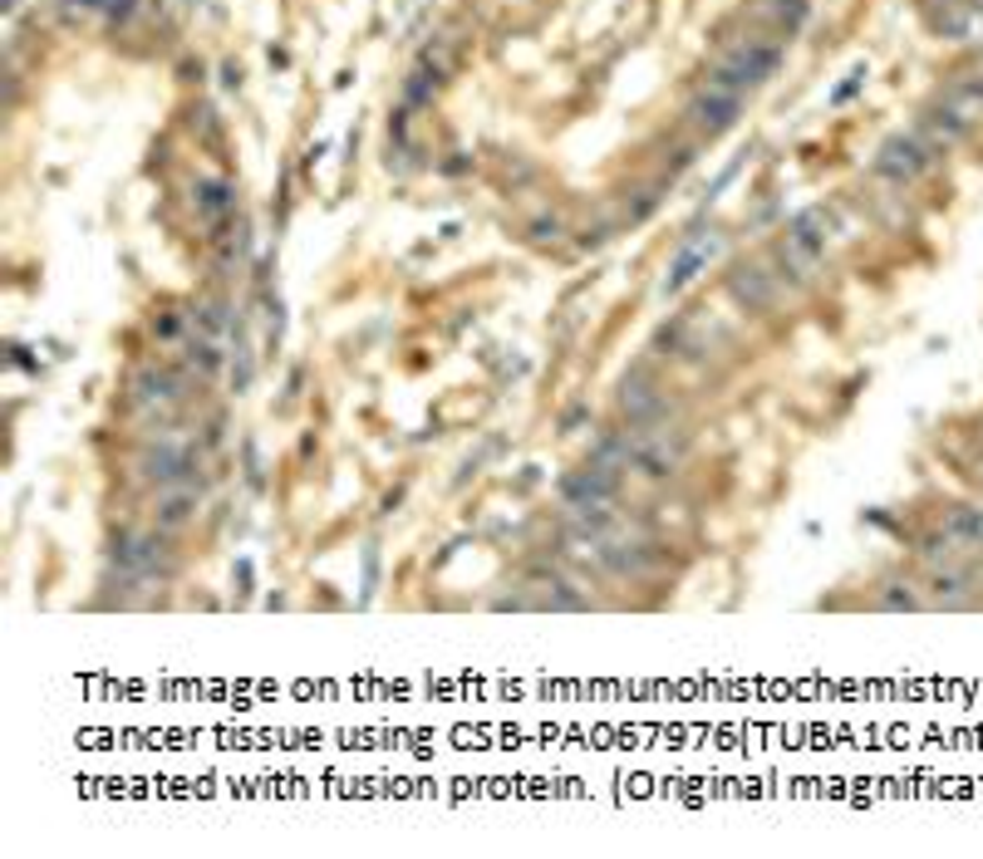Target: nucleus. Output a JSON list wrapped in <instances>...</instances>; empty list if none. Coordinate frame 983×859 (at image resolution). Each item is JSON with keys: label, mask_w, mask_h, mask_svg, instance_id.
<instances>
[{"label": "nucleus", "mask_w": 983, "mask_h": 859, "mask_svg": "<svg viewBox=\"0 0 983 859\" xmlns=\"http://www.w3.org/2000/svg\"><path fill=\"white\" fill-rule=\"evenodd\" d=\"M890 590H895V594H885V600H880V610H914V604H920L914 594H900V584H890Z\"/></svg>", "instance_id": "6e6552de"}, {"label": "nucleus", "mask_w": 983, "mask_h": 859, "mask_svg": "<svg viewBox=\"0 0 983 859\" xmlns=\"http://www.w3.org/2000/svg\"><path fill=\"white\" fill-rule=\"evenodd\" d=\"M139 472H143V481H153V487H163V491L168 487H192V481L202 487V477H192V472H197L192 447H173V442H163L158 452H143Z\"/></svg>", "instance_id": "f257e3e1"}, {"label": "nucleus", "mask_w": 983, "mask_h": 859, "mask_svg": "<svg viewBox=\"0 0 983 859\" xmlns=\"http://www.w3.org/2000/svg\"><path fill=\"white\" fill-rule=\"evenodd\" d=\"M924 167L920 147L914 143H890L885 147V163H880V172H890V177H914V172Z\"/></svg>", "instance_id": "39448f33"}, {"label": "nucleus", "mask_w": 983, "mask_h": 859, "mask_svg": "<svg viewBox=\"0 0 983 859\" xmlns=\"http://www.w3.org/2000/svg\"><path fill=\"white\" fill-rule=\"evenodd\" d=\"M949 535H954L959 545H983V511L959 507L954 515H949Z\"/></svg>", "instance_id": "423d86ee"}, {"label": "nucleus", "mask_w": 983, "mask_h": 859, "mask_svg": "<svg viewBox=\"0 0 983 859\" xmlns=\"http://www.w3.org/2000/svg\"><path fill=\"white\" fill-rule=\"evenodd\" d=\"M133 398L139 403H148V408H168V403H178V398H188V384L173 374V369H139L133 374Z\"/></svg>", "instance_id": "7ed1b4c3"}, {"label": "nucleus", "mask_w": 983, "mask_h": 859, "mask_svg": "<svg viewBox=\"0 0 983 859\" xmlns=\"http://www.w3.org/2000/svg\"><path fill=\"white\" fill-rule=\"evenodd\" d=\"M188 364H192V369H197L202 378H212V374H222L226 359H222V349H216L212 339H192V344H188Z\"/></svg>", "instance_id": "0eeeda50"}, {"label": "nucleus", "mask_w": 983, "mask_h": 859, "mask_svg": "<svg viewBox=\"0 0 983 859\" xmlns=\"http://www.w3.org/2000/svg\"><path fill=\"white\" fill-rule=\"evenodd\" d=\"M620 491V467H600V462H590L586 472H576V477H566L561 481V497H566V507L570 511H590V507H605V501Z\"/></svg>", "instance_id": "f03ea898"}, {"label": "nucleus", "mask_w": 983, "mask_h": 859, "mask_svg": "<svg viewBox=\"0 0 983 859\" xmlns=\"http://www.w3.org/2000/svg\"><path fill=\"white\" fill-rule=\"evenodd\" d=\"M192 515H197V487H168L153 507L158 531H178V525H188Z\"/></svg>", "instance_id": "20e7f679"}, {"label": "nucleus", "mask_w": 983, "mask_h": 859, "mask_svg": "<svg viewBox=\"0 0 983 859\" xmlns=\"http://www.w3.org/2000/svg\"><path fill=\"white\" fill-rule=\"evenodd\" d=\"M153 329H158V335H163V339H178V335H182V329H178V319H158Z\"/></svg>", "instance_id": "1a4fd4ad"}]
</instances>
